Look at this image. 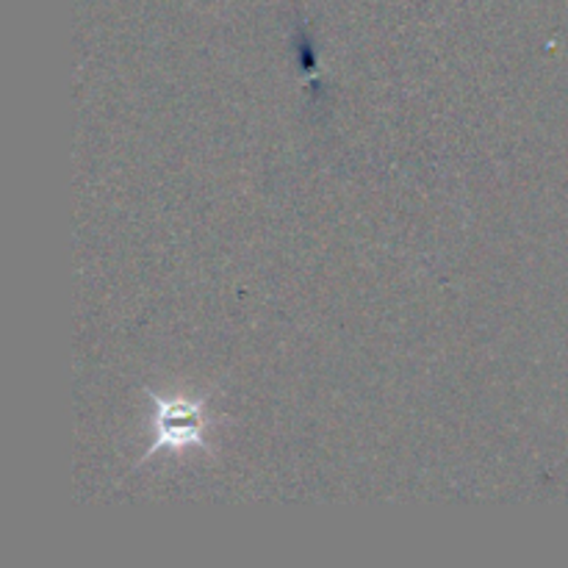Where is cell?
Returning <instances> with one entry per match:
<instances>
[{
    "mask_svg": "<svg viewBox=\"0 0 568 568\" xmlns=\"http://www.w3.org/2000/svg\"><path fill=\"white\" fill-rule=\"evenodd\" d=\"M164 442L178 444V447H183V444H203V414H200V408H186L183 403H172L170 410H161L155 447H161Z\"/></svg>",
    "mask_w": 568,
    "mask_h": 568,
    "instance_id": "6da1fadb",
    "label": "cell"
}]
</instances>
